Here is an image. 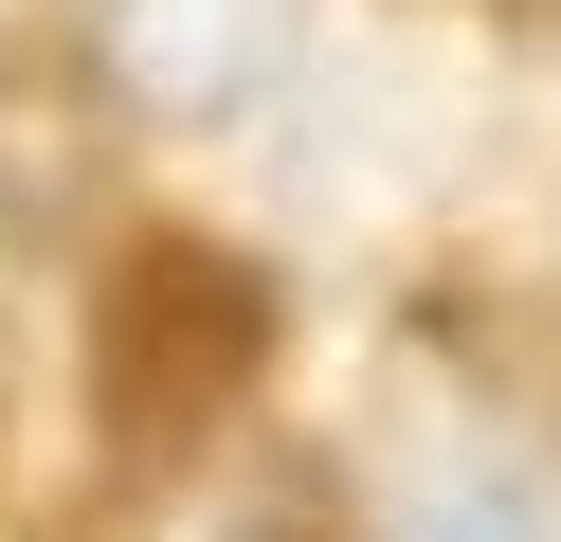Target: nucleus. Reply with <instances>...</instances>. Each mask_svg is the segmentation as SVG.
I'll return each instance as SVG.
<instances>
[{
    "label": "nucleus",
    "instance_id": "1",
    "mask_svg": "<svg viewBox=\"0 0 561 542\" xmlns=\"http://www.w3.org/2000/svg\"><path fill=\"white\" fill-rule=\"evenodd\" d=\"M254 361H272V289L236 272V253H199V235H146L110 272V325H91V416L146 470H182L199 434L254 397Z\"/></svg>",
    "mask_w": 561,
    "mask_h": 542
},
{
    "label": "nucleus",
    "instance_id": "2",
    "mask_svg": "<svg viewBox=\"0 0 561 542\" xmlns=\"http://www.w3.org/2000/svg\"><path fill=\"white\" fill-rule=\"evenodd\" d=\"M308 0H110V91L163 127H236V108L290 72Z\"/></svg>",
    "mask_w": 561,
    "mask_h": 542
},
{
    "label": "nucleus",
    "instance_id": "3",
    "mask_svg": "<svg viewBox=\"0 0 561 542\" xmlns=\"http://www.w3.org/2000/svg\"><path fill=\"white\" fill-rule=\"evenodd\" d=\"M399 542H561V488L507 470V452H435L399 488Z\"/></svg>",
    "mask_w": 561,
    "mask_h": 542
},
{
    "label": "nucleus",
    "instance_id": "4",
    "mask_svg": "<svg viewBox=\"0 0 561 542\" xmlns=\"http://www.w3.org/2000/svg\"><path fill=\"white\" fill-rule=\"evenodd\" d=\"M127 542H290V524H272L254 488H163V506H146Z\"/></svg>",
    "mask_w": 561,
    "mask_h": 542
}]
</instances>
